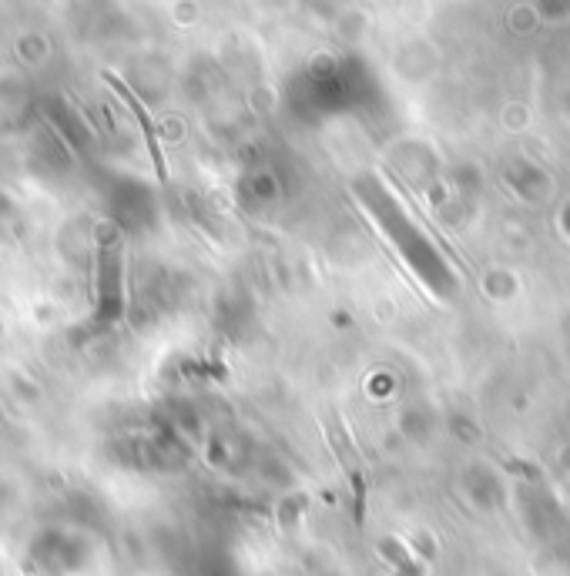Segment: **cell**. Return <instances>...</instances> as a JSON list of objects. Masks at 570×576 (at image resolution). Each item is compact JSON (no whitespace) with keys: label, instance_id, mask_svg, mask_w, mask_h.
Here are the masks:
<instances>
[{"label":"cell","instance_id":"obj_1","mask_svg":"<svg viewBox=\"0 0 570 576\" xmlns=\"http://www.w3.org/2000/svg\"><path fill=\"white\" fill-rule=\"evenodd\" d=\"M326 432H329V443H332V453H336V463L342 466L352 492H355V523H363V507H366V473L360 466V453H355V443L346 432L342 419L336 412H329V422H326Z\"/></svg>","mask_w":570,"mask_h":576},{"label":"cell","instance_id":"obj_2","mask_svg":"<svg viewBox=\"0 0 570 576\" xmlns=\"http://www.w3.org/2000/svg\"><path fill=\"white\" fill-rule=\"evenodd\" d=\"M105 85H111L114 91H118V98L128 104V111L134 114V121L141 124V134H145V144H149V152H152V162H155V175H158V181H168V165H165V155H162V144H158V128H155V121H152V114H149V108L141 104L134 95H131V88L118 78V75H111V70H105Z\"/></svg>","mask_w":570,"mask_h":576}]
</instances>
